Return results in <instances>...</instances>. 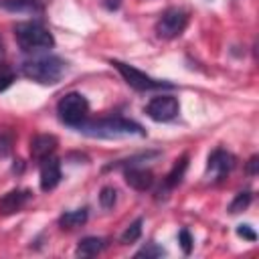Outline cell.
I'll return each instance as SVG.
<instances>
[{
    "instance_id": "obj_16",
    "label": "cell",
    "mask_w": 259,
    "mask_h": 259,
    "mask_svg": "<svg viewBox=\"0 0 259 259\" xmlns=\"http://www.w3.org/2000/svg\"><path fill=\"white\" fill-rule=\"evenodd\" d=\"M85 221H87V208H75L59 217V225L63 229H77L85 225Z\"/></svg>"
},
{
    "instance_id": "obj_25",
    "label": "cell",
    "mask_w": 259,
    "mask_h": 259,
    "mask_svg": "<svg viewBox=\"0 0 259 259\" xmlns=\"http://www.w3.org/2000/svg\"><path fill=\"white\" fill-rule=\"evenodd\" d=\"M12 83H14V73H10V71H2V73H0V93L6 91Z\"/></svg>"
},
{
    "instance_id": "obj_7",
    "label": "cell",
    "mask_w": 259,
    "mask_h": 259,
    "mask_svg": "<svg viewBox=\"0 0 259 259\" xmlns=\"http://www.w3.org/2000/svg\"><path fill=\"white\" fill-rule=\"evenodd\" d=\"M180 111L178 99L174 95H158L152 97L146 105V115L154 121H172Z\"/></svg>"
},
{
    "instance_id": "obj_6",
    "label": "cell",
    "mask_w": 259,
    "mask_h": 259,
    "mask_svg": "<svg viewBox=\"0 0 259 259\" xmlns=\"http://www.w3.org/2000/svg\"><path fill=\"white\" fill-rule=\"evenodd\" d=\"M186 24H188V12L174 6L160 14L156 22V34L160 38H176L184 32Z\"/></svg>"
},
{
    "instance_id": "obj_17",
    "label": "cell",
    "mask_w": 259,
    "mask_h": 259,
    "mask_svg": "<svg viewBox=\"0 0 259 259\" xmlns=\"http://www.w3.org/2000/svg\"><path fill=\"white\" fill-rule=\"evenodd\" d=\"M142 225H144V221L142 219H136L123 233H121V243L123 245H132V243H136L140 237H142Z\"/></svg>"
},
{
    "instance_id": "obj_3",
    "label": "cell",
    "mask_w": 259,
    "mask_h": 259,
    "mask_svg": "<svg viewBox=\"0 0 259 259\" xmlns=\"http://www.w3.org/2000/svg\"><path fill=\"white\" fill-rule=\"evenodd\" d=\"M14 38L24 53H38V51H47L55 47L53 32L40 22H32V20L18 22L14 26Z\"/></svg>"
},
{
    "instance_id": "obj_12",
    "label": "cell",
    "mask_w": 259,
    "mask_h": 259,
    "mask_svg": "<svg viewBox=\"0 0 259 259\" xmlns=\"http://www.w3.org/2000/svg\"><path fill=\"white\" fill-rule=\"evenodd\" d=\"M123 176H125L127 186H132L134 190H140V192L150 190L152 184H154V174L150 170L142 168V166H130V168H125Z\"/></svg>"
},
{
    "instance_id": "obj_21",
    "label": "cell",
    "mask_w": 259,
    "mask_h": 259,
    "mask_svg": "<svg viewBox=\"0 0 259 259\" xmlns=\"http://www.w3.org/2000/svg\"><path fill=\"white\" fill-rule=\"evenodd\" d=\"M12 144H14V136L6 130H0V158H6L12 152Z\"/></svg>"
},
{
    "instance_id": "obj_14",
    "label": "cell",
    "mask_w": 259,
    "mask_h": 259,
    "mask_svg": "<svg viewBox=\"0 0 259 259\" xmlns=\"http://www.w3.org/2000/svg\"><path fill=\"white\" fill-rule=\"evenodd\" d=\"M186 166H188V156L184 154V156H180V160L174 162L172 170L166 174V178H164V192L170 190V188H174V186H178L182 182L184 172H186Z\"/></svg>"
},
{
    "instance_id": "obj_4",
    "label": "cell",
    "mask_w": 259,
    "mask_h": 259,
    "mask_svg": "<svg viewBox=\"0 0 259 259\" xmlns=\"http://www.w3.org/2000/svg\"><path fill=\"white\" fill-rule=\"evenodd\" d=\"M57 113L63 123L71 127H79L89 115V101L85 99V95L77 91L65 93L57 103Z\"/></svg>"
},
{
    "instance_id": "obj_1",
    "label": "cell",
    "mask_w": 259,
    "mask_h": 259,
    "mask_svg": "<svg viewBox=\"0 0 259 259\" xmlns=\"http://www.w3.org/2000/svg\"><path fill=\"white\" fill-rule=\"evenodd\" d=\"M81 134L91 138H125V136H146V130L125 117H101V119H85L79 127Z\"/></svg>"
},
{
    "instance_id": "obj_20",
    "label": "cell",
    "mask_w": 259,
    "mask_h": 259,
    "mask_svg": "<svg viewBox=\"0 0 259 259\" xmlns=\"http://www.w3.org/2000/svg\"><path fill=\"white\" fill-rule=\"evenodd\" d=\"M117 200V190L113 186H103L101 192H99V204L103 208H111Z\"/></svg>"
},
{
    "instance_id": "obj_18",
    "label": "cell",
    "mask_w": 259,
    "mask_h": 259,
    "mask_svg": "<svg viewBox=\"0 0 259 259\" xmlns=\"http://www.w3.org/2000/svg\"><path fill=\"white\" fill-rule=\"evenodd\" d=\"M251 198H253V194H251L249 190H243V192H239V194L233 198V202L229 204V212H231V214H237V212L245 210V208L251 204Z\"/></svg>"
},
{
    "instance_id": "obj_2",
    "label": "cell",
    "mask_w": 259,
    "mask_h": 259,
    "mask_svg": "<svg viewBox=\"0 0 259 259\" xmlns=\"http://www.w3.org/2000/svg\"><path fill=\"white\" fill-rule=\"evenodd\" d=\"M22 75L40 83V85H55L67 73V63L61 57H38L24 61L20 67Z\"/></svg>"
},
{
    "instance_id": "obj_23",
    "label": "cell",
    "mask_w": 259,
    "mask_h": 259,
    "mask_svg": "<svg viewBox=\"0 0 259 259\" xmlns=\"http://www.w3.org/2000/svg\"><path fill=\"white\" fill-rule=\"evenodd\" d=\"M178 243H180V247H182V251H184L186 255L192 251V237H190L188 229H180V233H178Z\"/></svg>"
},
{
    "instance_id": "obj_9",
    "label": "cell",
    "mask_w": 259,
    "mask_h": 259,
    "mask_svg": "<svg viewBox=\"0 0 259 259\" xmlns=\"http://www.w3.org/2000/svg\"><path fill=\"white\" fill-rule=\"evenodd\" d=\"M40 190L45 192H51L59 186L61 182V164L55 156H49V158H42L40 162Z\"/></svg>"
},
{
    "instance_id": "obj_19",
    "label": "cell",
    "mask_w": 259,
    "mask_h": 259,
    "mask_svg": "<svg viewBox=\"0 0 259 259\" xmlns=\"http://www.w3.org/2000/svg\"><path fill=\"white\" fill-rule=\"evenodd\" d=\"M160 152H146V154H138V156H132L127 160H121L119 164H111L107 168H117V166H123V168H130V166H140L142 162H148L150 158H158Z\"/></svg>"
},
{
    "instance_id": "obj_13",
    "label": "cell",
    "mask_w": 259,
    "mask_h": 259,
    "mask_svg": "<svg viewBox=\"0 0 259 259\" xmlns=\"http://www.w3.org/2000/svg\"><path fill=\"white\" fill-rule=\"evenodd\" d=\"M0 8L8 12H42V0H0Z\"/></svg>"
},
{
    "instance_id": "obj_10",
    "label": "cell",
    "mask_w": 259,
    "mask_h": 259,
    "mask_svg": "<svg viewBox=\"0 0 259 259\" xmlns=\"http://www.w3.org/2000/svg\"><path fill=\"white\" fill-rule=\"evenodd\" d=\"M30 198H32V192L26 190V188H16V190L6 192V194L0 198V214L18 212Z\"/></svg>"
},
{
    "instance_id": "obj_26",
    "label": "cell",
    "mask_w": 259,
    "mask_h": 259,
    "mask_svg": "<svg viewBox=\"0 0 259 259\" xmlns=\"http://www.w3.org/2000/svg\"><path fill=\"white\" fill-rule=\"evenodd\" d=\"M257 160H259L257 156H251V160H249V166H247V172H249V174H257V164H259Z\"/></svg>"
},
{
    "instance_id": "obj_15",
    "label": "cell",
    "mask_w": 259,
    "mask_h": 259,
    "mask_svg": "<svg viewBox=\"0 0 259 259\" xmlns=\"http://www.w3.org/2000/svg\"><path fill=\"white\" fill-rule=\"evenodd\" d=\"M105 245H107V241L103 237H85L77 245V255L79 257H93V255L101 253L105 249Z\"/></svg>"
},
{
    "instance_id": "obj_11",
    "label": "cell",
    "mask_w": 259,
    "mask_h": 259,
    "mask_svg": "<svg viewBox=\"0 0 259 259\" xmlns=\"http://www.w3.org/2000/svg\"><path fill=\"white\" fill-rule=\"evenodd\" d=\"M57 146H59V140L53 134H38L30 140V156H32V160L40 162L42 158L53 156Z\"/></svg>"
},
{
    "instance_id": "obj_24",
    "label": "cell",
    "mask_w": 259,
    "mask_h": 259,
    "mask_svg": "<svg viewBox=\"0 0 259 259\" xmlns=\"http://www.w3.org/2000/svg\"><path fill=\"white\" fill-rule=\"evenodd\" d=\"M237 235L243 237V239H247V241H255V239H257V233H255L249 225H239V227H237Z\"/></svg>"
},
{
    "instance_id": "obj_22",
    "label": "cell",
    "mask_w": 259,
    "mask_h": 259,
    "mask_svg": "<svg viewBox=\"0 0 259 259\" xmlns=\"http://www.w3.org/2000/svg\"><path fill=\"white\" fill-rule=\"evenodd\" d=\"M162 255H166V251L162 247H158L156 243H148L146 247H142L136 253V257H146V259H150V257H162Z\"/></svg>"
},
{
    "instance_id": "obj_27",
    "label": "cell",
    "mask_w": 259,
    "mask_h": 259,
    "mask_svg": "<svg viewBox=\"0 0 259 259\" xmlns=\"http://www.w3.org/2000/svg\"><path fill=\"white\" fill-rule=\"evenodd\" d=\"M0 53H2V42H0Z\"/></svg>"
},
{
    "instance_id": "obj_8",
    "label": "cell",
    "mask_w": 259,
    "mask_h": 259,
    "mask_svg": "<svg viewBox=\"0 0 259 259\" xmlns=\"http://www.w3.org/2000/svg\"><path fill=\"white\" fill-rule=\"evenodd\" d=\"M235 164H237V158H235L231 152H227V150H223V148H217V150H212L210 156H208L206 172H208L214 180H223V178L235 168Z\"/></svg>"
},
{
    "instance_id": "obj_5",
    "label": "cell",
    "mask_w": 259,
    "mask_h": 259,
    "mask_svg": "<svg viewBox=\"0 0 259 259\" xmlns=\"http://www.w3.org/2000/svg\"><path fill=\"white\" fill-rule=\"evenodd\" d=\"M109 63L117 69V73L123 77V81H125L130 87H134L136 91H154V89H172V87H174L172 83L154 79V77L146 75L144 71H140V69H136L134 65H127V63H123V61L111 59Z\"/></svg>"
}]
</instances>
